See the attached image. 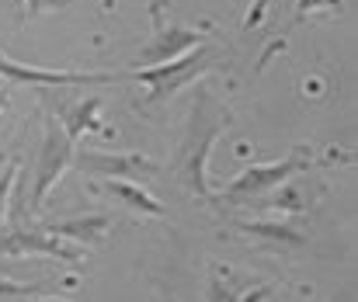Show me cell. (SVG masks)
Listing matches in <instances>:
<instances>
[{
	"instance_id": "e0dca14e",
	"label": "cell",
	"mask_w": 358,
	"mask_h": 302,
	"mask_svg": "<svg viewBox=\"0 0 358 302\" xmlns=\"http://www.w3.org/2000/svg\"><path fill=\"white\" fill-rule=\"evenodd\" d=\"M164 3L167 0H150V17H153V28L164 24Z\"/></svg>"
},
{
	"instance_id": "ac0fdd59",
	"label": "cell",
	"mask_w": 358,
	"mask_h": 302,
	"mask_svg": "<svg viewBox=\"0 0 358 302\" xmlns=\"http://www.w3.org/2000/svg\"><path fill=\"white\" fill-rule=\"evenodd\" d=\"M7 104H10V94H7V91L0 87V111H7Z\"/></svg>"
},
{
	"instance_id": "8992f818",
	"label": "cell",
	"mask_w": 358,
	"mask_h": 302,
	"mask_svg": "<svg viewBox=\"0 0 358 302\" xmlns=\"http://www.w3.org/2000/svg\"><path fill=\"white\" fill-rule=\"evenodd\" d=\"M0 254L3 257H56V261H66V264H77L80 261V250H73V243H63L59 236L45 233V229H10V233H0Z\"/></svg>"
},
{
	"instance_id": "5bb4252c",
	"label": "cell",
	"mask_w": 358,
	"mask_h": 302,
	"mask_svg": "<svg viewBox=\"0 0 358 302\" xmlns=\"http://www.w3.org/2000/svg\"><path fill=\"white\" fill-rule=\"evenodd\" d=\"M14 178H17V160H10L0 174V226H3V208H7V199H10V188H14Z\"/></svg>"
},
{
	"instance_id": "9a60e30c",
	"label": "cell",
	"mask_w": 358,
	"mask_h": 302,
	"mask_svg": "<svg viewBox=\"0 0 358 302\" xmlns=\"http://www.w3.org/2000/svg\"><path fill=\"white\" fill-rule=\"evenodd\" d=\"M70 0H24V21H31V17H38V14H45V10H59V7H66Z\"/></svg>"
},
{
	"instance_id": "5b68a950",
	"label": "cell",
	"mask_w": 358,
	"mask_h": 302,
	"mask_svg": "<svg viewBox=\"0 0 358 302\" xmlns=\"http://www.w3.org/2000/svg\"><path fill=\"white\" fill-rule=\"evenodd\" d=\"M0 77L7 84H35V87H73V84H112L122 73H77V70H42L14 63L0 52Z\"/></svg>"
},
{
	"instance_id": "6da1fadb",
	"label": "cell",
	"mask_w": 358,
	"mask_h": 302,
	"mask_svg": "<svg viewBox=\"0 0 358 302\" xmlns=\"http://www.w3.org/2000/svg\"><path fill=\"white\" fill-rule=\"evenodd\" d=\"M230 125V115L223 104L209 98L206 91L199 94L195 108H192V118L185 125V136H181V150H178V160H174V171L181 178V185L195 195V199H209V185H206V164H209V150L216 143V136Z\"/></svg>"
},
{
	"instance_id": "7c38bea8",
	"label": "cell",
	"mask_w": 358,
	"mask_h": 302,
	"mask_svg": "<svg viewBox=\"0 0 358 302\" xmlns=\"http://www.w3.org/2000/svg\"><path fill=\"white\" fill-rule=\"evenodd\" d=\"M240 229H247L250 236L264 240L268 247H299L306 236L289 229V226H268V222H240Z\"/></svg>"
},
{
	"instance_id": "9c48e42d",
	"label": "cell",
	"mask_w": 358,
	"mask_h": 302,
	"mask_svg": "<svg viewBox=\"0 0 358 302\" xmlns=\"http://www.w3.org/2000/svg\"><path fill=\"white\" fill-rule=\"evenodd\" d=\"M52 236H63L73 247H98L105 240V233L112 229L108 215H84V219H66V222H45L42 226Z\"/></svg>"
},
{
	"instance_id": "3957f363",
	"label": "cell",
	"mask_w": 358,
	"mask_h": 302,
	"mask_svg": "<svg viewBox=\"0 0 358 302\" xmlns=\"http://www.w3.org/2000/svg\"><path fill=\"white\" fill-rule=\"evenodd\" d=\"M73 139L66 136V129L56 122V115L45 118V132H42V146H38V160H35V178H31V212H42V201L52 192V185H59V178L73 167Z\"/></svg>"
},
{
	"instance_id": "8fae6325",
	"label": "cell",
	"mask_w": 358,
	"mask_h": 302,
	"mask_svg": "<svg viewBox=\"0 0 358 302\" xmlns=\"http://www.w3.org/2000/svg\"><path fill=\"white\" fill-rule=\"evenodd\" d=\"M105 188L122 201V205H129L132 212H139V215H167V208L160 205V201L153 199L146 188H139V185H132V181H125V178H108L105 181Z\"/></svg>"
},
{
	"instance_id": "52a82bcc",
	"label": "cell",
	"mask_w": 358,
	"mask_h": 302,
	"mask_svg": "<svg viewBox=\"0 0 358 302\" xmlns=\"http://www.w3.org/2000/svg\"><path fill=\"white\" fill-rule=\"evenodd\" d=\"M206 31H195V28H178V24H160L153 28V38L143 45V66H157V63H167V59H178L185 56L188 49L202 45Z\"/></svg>"
},
{
	"instance_id": "2e32d148",
	"label": "cell",
	"mask_w": 358,
	"mask_h": 302,
	"mask_svg": "<svg viewBox=\"0 0 358 302\" xmlns=\"http://www.w3.org/2000/svg\"><path fill=\"white\" fill-rule=\"evenodd\" d=\"M35 289H24V285H7V282H0V299L3 296H31Z\"/></svg>"
},
{
	"instance_id": "ba28073f",
	"label": "cell",
	"mask_w": 358,
	"mask_h": 302,
	"mask_svg": "<svg viewBox=\"0 0 358 302\" xmlns=\"http://www.w3.org/2000/svg\"><path fill=\"white\" fill-rule=\"evenodd\" d=\"M73 164L87 174H105V178H136V174H146V171H157L153 160L146 157H136V153H94V150H84V153H73Z\"/></svg>"
},
{
	"instance_id": "4fadbf2b",
	"label": "cell",
	"mask_w": 358,
	"mask_h": 302,
	"mask_svg": "<svg viewBox=\"0 0 358 302\" xmlns=\"http://www.w3.org/2000/svg\"><path fill=\"white\" fill-rule=\"evenodd\" d=\"M338 7H341V0H296V17H292V24L306 21L313 10H338Z\"/></svg>"
},
{
	"instance_id": "7a4b0ae2",
	"label": "cell",
	"mask_w": 358,
	"mask_h": 302,
	"mask_svg": "<svg viewBox=\"0 0 358 302\" xmlns=\"http://www.w3.org/2000/svg\"><path fill=\"white\" fill-rule=\"evenodd\" d=\"M213 63H216V52L209 45H195V49H188L178 59H167V63H157V66H139V70H132L125 77L136 80V84H146L153 101H167L171 94H178L185 84L199 80Z\"/></svg>"
},
{
	"instance_id": "277c9868",
	"label": "cell",
	"mask_w": 358,
	"mask_h": 302,
	"mask_svg": "<svg viewBox=\"0 0 358 302\" xmlns=\"http://www.w3.org/2000/svg\"><path fill=\"white\" fill-rule=\"evenodd\" d=\"M306 167H310V157H306L303 150H296L292 157H285V160H278V164H254V167H247L243 174H237V178L223 188V199L230 201V205L254 201V199H261V195H268V192H275V188H282L292 174H299V171H306Z\"/></svg>"
},
{
	"instance_id": "30bf717a",
	"label": "cell",
	"mask_w": 358,
	"mask_h": 302,
	"mask_svg": "<svg viewBox=\"0 0 358 302\" xmlns=\"http://www.w3.org/2000/svg\"><path fill=\"white\" fill-rule=\"evenodd\" d=\"M98 111H101V101L98 98H87V101H77V104H63L56 108V122L66 129V136L77 143L84 132H98Z\"/></svg>"
}]
</instances>
